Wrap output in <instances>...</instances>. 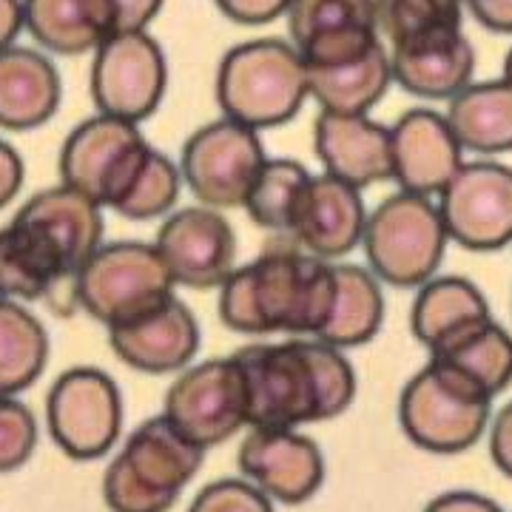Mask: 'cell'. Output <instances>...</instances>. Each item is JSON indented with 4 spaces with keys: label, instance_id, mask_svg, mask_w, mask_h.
Segmentation results:
<instances>
[{
    "label": "cell",
    "instance_id": "obj_1",
    "mask_svg": "<svg viewBox=\"0 0 512 512\" xmlns=\"http://www.w3.org/2000/svg\"><path fill=\"white\" fill-rule=\"evenodd\" d=\"M100 237V205L77 188L35 194L0 234L6 299H46L57 316H72L80 308V271L100 251Z\"/></svg>",
    "mask_w": 512,
    "mask_h": 512
},
{
    "label": "cell",
    "instance_id": "obj_2",
    "mask_svg": "<svg viewBox=\"0 0 512 512\" xmlns=\"http://www.w3.org/2000/svg\"><path fill=\"white\" fill-rule=\"evenodd\" d=\"M63 185L126 220H151L174 208L183 171L148 146L137 123L97 114L66 137Z\"/></svg>",
    "mask_w": 512,
    "mask_h": 512
},
{
    "label": "cell",
    "instance_id": "obj_3",
    "mask_svg": "<svg viewBox=\"0 0 512 512\" xmlns=\"http://www.w3.org/2000/svg\"><path fill=\"white\" fill-rule=\"evenodd\" d=\"M248 387L251 427H291L342 416L356 396L342 348L322 339L251 345L234 353Z\"/></svg>",
    "mask_w": 512,
    "mask_h": 512
},
{
    "label": "cell",
    "instance_id": "obj_4",
    "mask_svg": "<svg viewBox=\"0 0 512 512\" xmlns=\"http://www.w3.org/2000/svg\"><path fill=\"white\" fill-rule=\"evenodd\" d=\"M336 302V265L328 259L274 248L225 279L222 322L239 333H313L328 325Z\"/></svg>",
    "mask_w": 512,
    "mask_h": 512
},
{
    "label": "cell",
    "instance_id": "obj_5",
    "mask_svg": "<svg viewBox=\"0 0 512 512\" xmlns=\"http://www.w3.org/2000/svg\"><path fill=\"white\" fill-rule=\"evenodd\" d=\"M205 447L168 419L143 421L114 456L103 478L111 512H168L200 473Z\"/></svg>",
    "mask_w": 512,
    "mask_h": 512
},
{
    "label": "cell",
    "instance_id": "obj_6",
    "mask_svg": "<svg viewBox=\"0 0 512 512\" xmlns=\"http://www.w3.org/2000/svg\"><path fill=\"white\" fill-rule=\"evenodd\" d=\"M308 94V66L291 43L251 40L222 57L217 100L222 114L237 123L282 126L299 114Z\"/></svg>",
    "mask_w": 512,
    "mask_h": 512
},
{
    "label": "cell",
    "instance_id": "obj_7",
    "mask_svg": "<svg viewBox=\"0 0 512 512\" xmlns=\"http://www.w3.org/2000/svg\"><path fill=\"white\" fill-rule=\"evenodd\" d=\"M493 396L458 367L427 359L407 382L399 402V419L413 444L430 453L470 450L487 430Z\"/></svg>",
    "mask_w": 512,
    "mask_h": 512
},
{
    "label": "cell",
    "instance_id": "obj_8",
    "mask_svg": "<svg viewBox=\"0 0 512 512\" xmlns=\"http://www.w3.org/2000/svg\"><path fill=\"white\" fill-rule=\"evenodd\" d=\"M447 225L430 197L399 191L367 217L365 254L373 274L399 285L430 282L447 248Z\"/></svg>",
    "mask_w": 512,
    "mask_h": 512
},
{
    "label": "cell",
    "instance_id": "obj_9",
    "mask_svg": "<svg viewBox=\"0 0 512 512\" xmlns=\"http://www.w3.org/2000/svg\"><path fill=\"white\" fill-rule=\"evenodd\" d=\"M174 276L157 245L114 242L86 262L77 282L80 308L106 328L126 325L174 299Z\"/></svg>",
    "mask_w": 512,
    "mask_h": 512
},
{
    "label": "cell",
    "instance_id": "obj_10",
    "mask_svg": "<svg viewBox=\"0 0 512 512\" xmlns=\"http://www.w3.org/2000/svg\"><path fill=\"white\" fill-rule=\"evenodd\" d=\"M265 163L256 128L225 117L188 137L180 171L191 194L208 208H245Z\"/></svg>",
    "mask_w": 512,
    "mask_h": 512
},
{
    "label": "cell",
    "instance_id": "obj_11",
    "mask_svg": "<svg viewBox=\"0 0 512 512\" xmlns=\"http://www.w3.org/2000/svg\"><path fill=\"white\" fill-rule=\"evenodd\" d=\"M46 421L55 444L69 458L106 456L123 424L120 390L97 367L66 370L49 390Z\"/></svg>",
    "mask_w": 512,
    "mask_h": 512
},
{
    "label": "cell",
    "instance_id": "obj_12",
    "mask_svg": "<svg viewBox=\"0 0 512 512\" xmlns=\"http://www.w3.org/2000/svg\"><path fill=\"white\" fill-rule=\"evenodd\" d=\"M163 413L205 450L251 427L248 387L237 359H211L183 370L165 393Z\"/></svg>",
    "mask_w": 512,
    "mask_h": 512
},
{
    "label": "cell",
    "instance_id": "obj_13",
    "mask_svg": "<svg viewBox=\"0 0 512 512\" xmlns=\"http://www.w3.org/2000/svg\"><path fill=\"white\" fill-rule=\"evenodd\" d=\"M165 77L160 43L148 32H120L94 52V106L100 114L140 123L160 106Z\"/></svg>",
    "mask_w": 512,
    "mask_h": 512
},
{
    "label": "cell",
    "instance_id": "obj_14",
    "mask_svg": "<svg viewBox=\"0 0 512 512\" xmlns=\"http://www.w3.org/2000/svg\"><path fill=\"white\" fill-rule=\"evenodd\" d=\"M450 239L470 251H495L512 242V168L501 163L461 165L439 194Z\"/></svg>",
    "mask_w": 512,
    "mask_h": 512
},
{
    "label": "cell",
    "instance_id": "obj_15",
    "mask_svg": "<svg viewBox=\"0 0 512 512\" xmlns=\"http://www.w3.org/2000/svg\"><path fill=\"white\" fill-rule=\"evenodd\" d=\"M288 29L308 69L350 63L382 46L376 0H293Z\"/></svg>",
    "mask_w": 512,
    "mask_h": 512
},
{
    "label": "cell",
    "instance_id": "obj_16",
    "mask_svg": "<svg viewBox=\"0 0 512 512\" xmlns=\"http://www.w3.org/2000/svg\"><path fill=\"white\" fill-rule=\"evenodd\" d=\"M239 470L274 501L305 504L325 481V458L291 427H251L239 444Z\"/></svg>",
    "mask_w": 512,
    "mask_h": 512
},
{
    "label": "cell",
    "instance_id": "obj_17",
    "mask_svg": "<svg viewBox=\"0 0 512 512\" xmlns=\"http://www.w3.org/2000/svg\"><path fill=\"white\" fill-rule=\"evenodd\" d=\"M168 271L185 288H217L234 274V228L214 208H183L163 222L154 239Z\"/></svg>",
    "mask_w": 512,
    "mask_h": 512
},
{
    "label": "cell",
    "instance_id": "obj_18",
    "mask_svg": "<svg viewBox=\"0 0 512 512\" xmlns=\"http://www.w3.org/2000/svg\"><path fill=\"white\" fill-rule=\"evenodd\" d=\"M393 80L416 97L453 100L470 86L476 52L461 26H441L390 43Z\"/></svg>",
    "mask_w": 512,
    "mask_h": 512
},
{
    "label": "cell",
    "instance_id": "obj_19",
    "mask_svg": "<svg viewBox=\"0 0 512 512\" xmlns=\"http://www.w3.org/2000/svg\"><path fill=\"white\" fill-rule=\"evenodd\" d=\"M393 140V180L402 191L441 194L461 171V143L447 114L413 109L390 128Z\"/></svg>",
    "mask_w": 512,
    "mask_h": 512
},
{
    "label": "cell",
    "instance_id": "obj_20",
    "mask_svg": "<svg viewBox=\"0 0 512 512\" xmlns=\"http://www.w3.org/2000/svg\"><path fill=\"white\" fill-rule=\"evenodd\" d=\"M365 228L367 214L359 188L325 171L322 177H311L288 237L296 239L302 251L330 262L348 256L365 239Z\"/></svg>",
    "mask_w": 512,
    "mask_h": 512
},
{
    "label": "cell",
    "instance_id": "obj_21",
    "mask_svg": "<svg viewBox=\"0 0 512 512\" xmlns=\"http://www.w3.org/2000/svg\"><path fill=\"white\" fill-rule=\"evenodd\" d=\"M313 143L325 171L356 188L393 177L390 128L373 123L367 114L319 111Z\"/></svg>",
    "mask_w": 512,
    "mask_h": 512
},
{
    "label": "cell",
    "instance_id": "obj_22",
    "mask_svg": "<svg viewBox=\"0 0 512 512\" xmlns=\"http://www.w3.org/2000/svg\"><path fill=\"white\" fill-rule=\"evenodd\" d=\"M111 350L134 370L174 373L185 370L200 348V328L194 313L174 296L140 319L109 328Z\"/></svg>",
    "mask_w": 512,
    "mask_h": 512
},
{
    "label": "cell",
    "instance_id": "obj_23",
    "mask_svg": "<svg viewBox=\"0 0 512 512\" xmlns=\"http://www.w3.org/2000/svg\"><path fill=\"white\" fill-rule=\"evenodd\" d=\"M26 29L55 55L97 52L120 35L114 0H23Z\"/></svg>",
    "mask_w": 512,
    "mask_h": 512
},
{
    "label": "cell",
    "instance_id": "obj_24",
    "mask_svg": "<svg viewBox=\"0 0 512 512\" xmlns=\"http://www.w3.org/2000/svg\"><path fill=\"white\" fill-rule=\"evenodd\" d=\"M60 106V77L43 55L6 46L0 57V126L9 131L43 126Z\"/></svg>",
    "mask_w": 512,
    "mask_h": 512
},
{
    "label": "cell",
    "instance_id": "obj_25",
    "mask_svg": "<svg viewBox=\"0 0 512 512\" xmlns=\"http://www.w3.org/2000/svg\"><path fill=\"white\" fill-rule=\"evenodd\" d=\"M484 319H490L484 293L461 276H441L424 282L410 313V328L424 348L436 350L456 333Z\"/></svg>",
    "mask_w": 512,
    "mask_h": 512
},
{
    "label": "cell",
    "instance_id": "obj_26",
    "mask_svg": "<svg viewBox=\"0 0 512 512\" xmlns=\"http://www.w3.org/2000/svg\"><path fill=\"white\" fill-rule=\"evenodd\" d=\"M393 83V63L384 46H376L370 55L328 66V69H308L311 97L322 111L339 114H367Z\"/></svg>",
    "mask_w": 512,
    "mask_h": 512
},
{
    "label": "cell",
    "instance_id": "obj_27",
    "mask_svg": "<svg viewBox=\"0 0 512 512\" xmlns=\"http://www.w3.org/2000/svg\"><path fill=\"white\" fill-rule=\"evenodd\" d=\"M447 120L458 143L473 151H512V86L501 80L470 83L450 100Z\"/></svg>",
    "mask_w": 512,
    "mask_h": 512
},
{
    "label": "cell",
    "instance_id": "obj_28",
    "mask_svg": "<svg viewBox=\"0 0 512 512\" xmlns=\"http://www.w3.org/2000/svg\"><path fill=\"white\" fill-rule=\"evenodd\" d=\"M430 359L458 367L493 399L512 384V336L493 322V316L464 328L444 345L430 350Z\"/></svg>",
    "mask_w": 512,
    "mask_h": 512
},
{
    "label": "cell",
    "instance_id": "obj_29",
    "mask_svg": "<svg viewBox=\"0 0 512 512\" xmlns=\"http://www.w3.org/2000/svg\"><path fill=\"white\" fill-rule=\"evenodd\" d=\"M382 319V288L373 274L356 265H336V302L328 325L316 339L336 348H356L379 333Z\"/></svg>",
    "mask_w": 512,
    "mask_h": 512
},
{
    "label": "cell",
    "instance_id": "obj_30",
    "mask_svg": "<svg viewBox=\"0 0 512 512\" xmlns=\"http://www.w3.org/2000/svg\"><path fill=\"white\" fill-rule=\"evenodd\" d=\"M49 362V336L26 308L6 299L0 308V390L15 396L40 379Z\"/></svg>",
    "mask_w": 512,
    "mask_h": 512
},
{
    "label": "cell",
    "instance_id": "obj_31",
    "mask_svg": "<svg viewBox=\"0 0 512 512\" xmlns=\"http://www.w3.org/2000/svg\"><path fill=\"white\" fill-rule=\"evenodd\" d=\"M311 183L308 168L296 160H268L262 165L254 188L248 194V217L274 234H291L293 217L305 188Z\"/></svg>",
    "mask_w": 512,
    "mask_h": 512
},
{
    "label": "cell",
    "instance_id": "obj_32",
    "mask_svg": "<svg viewBox=\"0 0 512 512\" xmlns=\"http://www.w3.org/2000/svg\"><path fill=\"white\" fill-rule=\"evenodd\" d=\"M464 0H376L379 32L387 43L421 35L441 26H461Z\"/></svg>",
    "mask_w": 512,
    "mask_h": 512
},
{
    "label": "cell",
    "instance_id": "obj_33",
    "mask_svg": "<svg viewBox=\"0 0 512 512\" xmlns=\"http://www.w3.org/2000/svg\"><path fill=\"white\" fill-rule=\"evenodd\" d=\"M37 441V424L26 404L15 402V396H3L0 407V470L12 473L26 464Z\"/></svg>",
    "mask_w": 512,
    "mask_h": 512
},
{
    "label": "cell",
    "instance_id": "obj_34",
    "mask_svg": "<svg viewBox=\"0 0 512 512\" xmlns=\"http://www.w3.org/2000/svg\"><path fill=\"white\" fill-rule=\"evenodd\" d=\"M293 0H217L222 15H228L245 26H262L271 23L279 15H288Z\"/></svg>",
    "mask_w": 512,
    "mask_h": 512
},
{
    "label": "cell",
    "instance_id": "obj_35",
    "mask_svg": "<svg viewBox=\"0 0 512 512\" xmlns=\"http://www.w3.org/2000/svg\"><path fill=\"white\" fill-rule=\"evenodd\" d=\"M490 456L495 467L512 478V402L501 407V413L493 421V433H490Z\"/></svg>",
    "mask_w": 512,
    "mask_h": 512
},
{
    "label": "cell",
    "instance_id": "obj_36",
    "mask_svg": "<svg viewBox=\"0 0 512 512\" xmlns=\"http://www.w3.org/2000/svg\"><path fill=\"white\" fill-rule=\"evenodd\" d=\"M120 32H146V26L160 15L163 0H114Z\"/></svg>",
    "mask_w": 512,
    "mask_h": 512
},
{
    "label": "cell",
    "instance_id": "obj_37",
    "mask_svg": "<svg viewBox=\"0 0 512 512\" xmlns=\"http://www.w3.org/2000/svg\"><path fill=\"white\" fill-rule=\"evenodd\" d=\"M476 20L501 35H512V0H464Z\"/></svg>",
    "mask_w": 512,
    "mask_h": 512
},
{
    "label": "cell",
    "instance_id": "obj_38",
    "mask_svg": "<svg viewBox=\"0 0 512 512\" xmlns=\"http://www.w3.org/2000/svg\"><path fill=\"white\" fill-rule=\"evenodd\" d=\"M424 512H504L487 495L478 493H444L433 498Z\"/></svg>",
    "mask_w": 512,
    "mask_h": 512
},
{
    "label": "cell",
    "instance_id": "obj_39",
    "mask_svg": "<svg viewBox=\"0 0 512 512\" xmlns=\"http://www.w3.org/2000/svg\"><path fill=\"white\" fill-rule=\"evenodd\" d=\"M23 185V163L9 143H0V205H9Z\"/></svg>",
    "mask_w": 512,
    "mask_h": 512
},
{
    "label": "cell",
    "instance_id": "obj_40",
    "mask_svg": "<svg viewBox=\"0 0 512 512\" xmlns=\"http://www.w3.org/2000/svg\"><path fill=\"white\" fill-rule=\"evenodd\" d=\"M20 29H26V6L23 0H0V35L3 46H12Z\"/></svg>",
    "mask_w": 512,
    "mask_h": 512
},
{
    "label": "cell",
    "instance_id": "obj_41",
    "mask_svg": "<svg viewBox=\"0 0 512 512\" xmlns=\"http://www.w3.org/2000/svg\"><path fill=\"white\" fill-rule=\"evenodd\" d=\"M504 80L512 86V49L510 55H507V60H504Z\"/></svg>",
    "mask_w": 512,
    "mask_h": 512
}]
</instances>
